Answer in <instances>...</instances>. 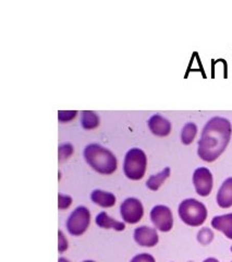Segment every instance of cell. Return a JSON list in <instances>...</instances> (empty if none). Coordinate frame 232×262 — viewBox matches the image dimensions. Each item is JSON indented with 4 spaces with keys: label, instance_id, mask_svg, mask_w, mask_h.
Returning a JSON list of instances; mask_svg holds the SVG:
<instances>
[{
    "label": "cell",
    "instance_id": "cell-1",
    "mask_svg": "<svg viewBox=\"0 0 232 262\" xmlns=\"http://www.w3.org/2000/svg\"><path fill=\"white\" fill-rule=\"evenodd\" d=\"M232 134L231 122L223 117H214L205 125L197 154L205 162L216 161L226 150Z\"/></svg>",
    "mask_w": 232,
    "mask_h": 262
},
{
    "label": "cell",
    "instance_id": "cell-2",
    "mask_svg": "<svg viewBox=\"0 0 232 262\" xmlns=\"http://www.w3.org/2000/svg\"><path fill=\"white\" fill-rule=\"evenodd\" d=\"M84 159L97 173L110 175L117 169V159L112 152L99 144H89L84 150Z\"/></svg>",
    "mask_w": 232,
    "mask_h": 262
},
{
    "label": "cell",
    "instance_id": "cell-3",
    "mask_svg": "<svg viewBox=\"0 0 232 262\" xmlns=\"http://www.w3.org/2000/svg\"><path fill=\"white\" fill-rule=\"evenodd\" d=\"M179 216L187 225L201 226L207 217V209L195 199H185L179 206Z\"/></svg>",
    "mask_w": 232,
    "mask_h": 262
},
{
    "label": "cell",
    "instance_id": "cell-4",
    "mask_svg": "<svg viewBox=\"0 0 232 262\" xmlns=\"http://www.w3.org/2000/svg\"><path fill=\"white\" fill-rule=\"evenodd\" d=\"M147 167V158L141 149H131L124 158L123 170L126 176L131 180H140L145 175Z\"/></svg>",
    "mask_w": 232,
    "mask_h": 262
},
{
    "label": "cell",
    "instance_id": "cell-5",
    "mask_svg": "<svg viewBox=\"0 0 232 262\" xmlns=\"http://www.w3.org/2000/svg\"><path fill=\"white\" fill-rule=\"evenodd\" d=\"M90 222V213L85 207L74 210L67 221L68 232L73 236H81L86 232Z\"/></svg>",
    "mask_w": 232,
    "mask_h": 262
},
{
    "label": "cell",
    "instance_id": "cell-6",
    "mask_svg": "<svg viewBox=\"0 0 232 262\" xmlns=\"http://www.w3.org/2000/svg\"><path fill=\"white\" fill-rule=\"evenodd\" d=\"M120 213L124 222L129 224H136L143 217V204L135 198H128L122 202L120 207Z\"/></svg>",
    "mask_w": 232,
    "mask_h": 262
},
{
    "label": "cell",
    "instance_id": "cell-7",
    "mask_svg": "<svg viewBox=\"0 0 232 262\" xmlns=\"http://www.w3.org/2000/svg\"><path fill=\"white\" fill-rule=\"evenodd\" d=\"M153 224L160 232H169L173 226V216L171 210L166 206H156L151 211Z\"/></svg>",
    "mask_w": 232,
    "mask_h": 262
},
{
    "label": "cell",
    "instance_id": "cell-8",
    "mask_svg": "<svg viewBox=\"0 0 232 262\" xmlns=\"http://www.w3.org/2000/svg\"><path fill=\"white\" fill-rule=\"evenodd\" d=\"M193 184L198 194L202 196L208 195L213 189V175L211 170L206 167L195 169L193 174Z\"/></svg>",
    "mask_w": 232,
    "mask_h": 262
},
{
    "label": "cell",
    "instance_id": "cell-9",
    "mask_svg": "<svg viewBox=\"0 0 232 262\" xmlns=\"http://www.w3.org/2000/svg\"><path fill=\"white\" fill-rule=\"evenodd\" d=\"M134 241L143 247H154L158 244L159 238L156 229L147 226H141L134 231Z\"/></svg>",
    "mask_w": 232,
    "mask_h": 262
},
{
    "label": "cell",
    "instance_id": "cell-10",
    "mask_svg": "<svg viewBox=\"0 0 232 262\" xmlns=\"http://www.w3.org/2000/svg\"><path fill=\"white\" fill-rule=\"evenodd\" d=\"M148 127L155 136L166 137L170 134L171 124L160 115H154L148 120Z\"/></svg>",
    "mask_w": 232,
    "mask_h": 262
},
{
    "label": "cell",
    "instance_id": "cell-11",
    "mask_svg": "<svg viewBox=\"0 0 232 262\" xmlns=\"http://www.w3.org/2000/svg\"><path fill=\"white\" fill-rule=\"evenodd\" d=\"M217 203L222 209L232 207V177L227 178L217 193Z\"/></svg>",
    "mask_w": 232,
    "mask_h": 262
},
{
    "label": "cell",
    "instance_id": "cell-12",
    "mask_svg": "<svg viewBox=\"0 0 232 262\" xmlns=\"http://www.w3.org/2000/svg\"><path fill=\"white\" fill-rule=\"evenodd\" d=\"M212 226L215 229H217V231L222 232L226 235L227 238L232 239V213L215 216L212 220Z\"/></svg>",
    "mask_w": 232,
    "mask_h": 262
},
{
    "label": "cell",
    "instance_id": "cell-13",
    "mask_svg": "<svg viewBox=\"0 0 232 262\" xmlns=\"http://www.w3.org/2000/svg\"><path fill=\"white\" fill-rule=\"evenodd\" d=\"M96 224L102 227V228H106V229H114V231H124L126 228V225L122 222H118V221L113 220L112 217H110L106 212H101L99 214L96 216Z\"/></svg>",
    "mask_w": 232,
    "mask_h": 262
},
{
    "label": "cell",
    "instance_id": "cell-14",
    "mask_svg": "<svg viewBox=\"0 0 232 262\" xmlns=\"http://www.w3.org/2000/svg\"><path fill=\"white\" fill-rule=\"evenodd\" d=\"M90 199L99 207L103 208H111L115 204V196L114 194L96 189L90 194Z\"/></svg>",
    "mask_w": 232,
    "mask_h": 262
},
{
    "label": "cell",
    "instance_id": "cell-15",
    "mask_svg": "<svg viewBox=\"0 0 232 262\" xmlns=\"http://www.w3.org/2000/svg\"><path fill=\"white\" fill-rule=\"evenodd\" d=\"M170 176V168L166 167L161 173L151 176L148 178V180L146 182V186L148 189H151L153 191H157L160 188V186L165 183V180L167 179Z\"/></svg>",
    "mask_w": 232,
    "mask_h": 262
},
{
    "label": "cell",
    "instance_id": "cell-16",
    "mask_svg": "<svg viewBox=\"0 0 232 262\" xmlns=\"http://www.w3.org/2000/svg\"><path fill=\"white\" fill-rule=\"evenodd\" d=\"M197 135V127L193 122H188V124L182 129L181 140L185 145L191 144Z\"/></svg>",
    "mask_w": 232,
    "mask_h": 262
},
{
    "label": "cell",
    "instance_id": "cell-17",
    "mask_svg": "<svg viewBox=\"0 0 232 262\" xmlns=\"http://www.w3.org/2000/svg\"><path fill=\"white\" fill-rule=\"evenodd\" d=\"M99 125V118L97 115L90 111H83L82 112V126L84 129L90 130L95 129Z\"/></svg>",
    "mask_w": 232,
    "mask_h": 262
},
{
    "label": "cell",
    "instance_id": "cell-18",
    "mask_svg": "<svg viewBox=\"0 0 232 262\" xmlns=\"http://www.w3.org/2000/svg\"><path fill=\"white\" fill-rule=\"evenodd\" d=\"M213 239H214V233L210 228H206V227L202 228L200 233L197 234V241L204 246L211 244L213 242Z\"/></svg>",
    "mask_w": 232,
    "mask_h": 262
},
{
    "label": "cell",
    "instance_id": "cell-19",
    "mask_svg": "<svg viewBox=\"0 0 232 262\" xmlns=\"http://www.w3.org/2000/svg\"><path fill=\"white\" fill-rule=\"evenodd\" d=\"M73 153V146L70 143H64L58 147V157H59V162H62L70 158Z\"/></svg>",
    "mask_w": 232,
    "mask_h": 262
},
{
    "label": "cell",
    "instance_id": "cell-20",
    "mask_svg": "<svg viewBox=\"0 0 232 262\" xmlns=\"http://www.w3.org/2000/svg\"><path fill=\"white\" fill-rule=\"evenodd\" d=\"M78 112L77 111H59L58 112V119L62 122L71 121L76 118Z\"/></svg>",
    "mask_w": 232,
    "mask_h": 262
},
{
    "label": "cell",
    "instance_id": "cell-21",
    "mask_svg": "<svg viewBox=\"0 0 232 262\" xmlns=\"http://www.w3.org/2000/svg\"><path fill=\"white\" fill-rule=\"evenodd\" d=\"M71 204H72V198L70 195L59 193V195H58V208L60 210H65L68 209Z\"/></svg>",
    "mask_w": 232,
    "mask_h": 262
},
{
    "label": "cell",
    "instance_id": "cell-22",
    "mask_svg": "<svg viewBox=\"0 0 232 262\" xmlns=\"http://www.w3.org/2000/svg\"><path fill=\"white\" fill-rule=\"evenodd\" d=\"M68 249V241L65 238L64 234L59 231L58 232V250L59 252H64Z\"/></svg>",
    "mask_w": 232,
    "mask_h": 262
},
{
    "label": "cell",
    "instance_id": "cell-23",
    "mask_svg": "<svg viewBox=\"0 0 232 262\" xmlns=\"http://www.w3.org/2000/svg\"><path fill=\"white\" fill-rule=\"evenodd\" d=\"M131 262H155V258L148 253H141L132 259Z\"/></svg>",
    "mask_w": 232,
    "mask_h": 262
},
{
    "label": "cell",
    "instance_id": "cell-24",
    "mask_svg": "<svg viewBox=\"0 0 232 262\" xmlns=\"http://www.w3.org/2000/svg\"><path fill=\"white\" fill-rule=\"evenodd\" d=\"M203 262H219V261L217 259H215V258H208V259L204 260Z\"/></svg>",
    "mask_w": 232,
    "mask_h": 262
},
{
    "label": "cell",
    "instance_id": "cell-25",
    "mask_svg": "<svg viewBox=\"0 0 232 262\" xmlns=\"http://www.w3.org/2000/svg\"><path fill=\"white\" fill-rule=\"evenodd\" d=\"M58 262H70V261H68L65 258H60L59 260H58Z\"/></svg>",
    "mask_w": 232,
    "mask_h": 262
},
{
    "label": "cell",
    "instance_id": "cell-26",
    "mask_svg": "<svg viewBox=\"0 0 232 262\" xmlns=\"http://www.w3.org/2000/svg\"><path fill=\"white\" fill-rule=\"evenodd\" d=\"M83 262H95V261H92V260H86V261H83Z\"/></svg>",
    "mask_w": 232,
    "mask_h": 262
},
{
    "label": "cell",
    "instance_id": "cell-27",
    "mask_svg": "<svg viewBox=\"0 0 232 262\" xmlns=\"http://www.w3.org/2000/svg\"><path fill=\"white\" fill-rule=\"evenodd\" d=\"M231 251H232V247H231Z\"/></svg>",
    "mask_w": 232,
    "mask_h": 262
}]
</instances>
